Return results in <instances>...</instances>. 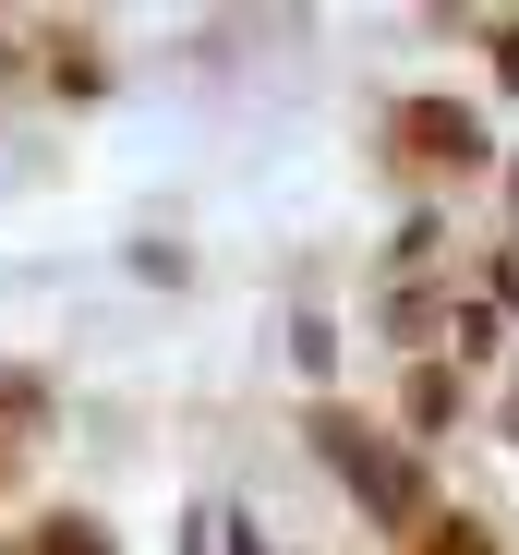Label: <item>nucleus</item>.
<instances>
[{"mask_svg": "<svg viewBox=\"0 0 519 555\" xmlns=\"http://www.w3.org/2000/svg\"><path fill=\"white\" fill-rule=\"evenodd\" d=\"M314 447H326V472L351 483L375 519H423V472H411V459H399L387 435H363L351 411H326V423H314Z\"/></svg>", "mask_w": 519, "mask_h": 555, "instance_id": "f257e3e1", "label": "nucleus"}, {"mask_svg": "<svg viewBox=\"0 0 519 555\" xmlns=\"http://www.w3.org/2000/svg\"><path fill=\"white\" fill-rule=\"evenodd\" d=\"M411 145H423V157H483L471 109H447V98H423V109H411Z\"/></svg>", "mask_w": 519, "mask_h": 555, "instance_id": "f03ea898", "label": "nucleus"}, {"mask_svg": "<svg viewBox=\"0 0 519 555\" xmlns=\"http://www.w3.org/2000/svg\"><path fill=\"white\" fill-rule=\"evenodd\" d=\"M447 411H459V375H411V423H423V435H436Z\"/></svg>", "mask_w": 519, "mask_h": 555, "instance_id": "7ed1b4c3", "label": "nucleus"}, {"mask_svg": "<svg viewBox=\"0 0 519 555\" xmlns=\"http://www.w3.org/2000/svg\"><path fill=\"white\" fill-rule=\"evenodd\" d=\"M37 555H109V531L98 519H61V531H37Z\"/></svg>", "mask_w": 519, "mask_h": 555, "instance_id": "20e7f679", "label": "nucleus"}, {"mask_svg": "<svg viewBox=\"0 0 519 555\" xmlns=\"http://www.w3.org/2000/svg\"><path fill=\"white\" fill-rule=\"evenodd\" d=\"M436 555H495V531H471V519H447V531H436Z\"/></svg>", "mask_w": 519, "mask_h": 555, "instance_id": "39448f33", "label": "nucleus"}]
</instances>
